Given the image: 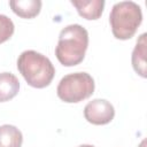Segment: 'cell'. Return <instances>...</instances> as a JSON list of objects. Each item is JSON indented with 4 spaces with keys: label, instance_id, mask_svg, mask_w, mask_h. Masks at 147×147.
<instances>
[{
    "label": "cell",
    "instance_id": "cell-7",
    "mask_svg": "<svg viewBox=\"0 0 147 147\" xmlns=\"http://www.w3.org/2000/svg\"><path fill=\"white\" fill-rule=\"evenodd\" d=\"M11 10L22 18H33L41 9L40 0H11L9 1Z\"/></svg>",
    "mask_w": 147,
    "mask_h": 147
},
{
    "label": "cell",
    "instance_id": "cell-8",
    "mask_svg": "<svg viewBox=\"0 0 147 147\" xmlns=\"http://www.w3.org/2000/svg\"><path fill=\"white\" fill-rule=\"evenodd\" d=\"M20 90V82L11 72L0 74V102H6L15 98Z\"/></svg>",
    "mask_w": 147,
    "mask_h": 147
},
{
    "label": "cell",
    "instance_id": "cell-6",
    "mask_svg": "<svg viewBox=\"0 0 147 147\" xmlns=\"http://www.w3.org/2000/svg\"><path fill=\"white\" fill-rule=\"evenodd\" d=\"M71 5L77 9L78 14L86 20L100 18L105 8L103 0H71Z\"/></svg>",
    "mask_w": 147,
    "mask_h": 147
},
{
    "label": "cell",
    "instance_id": "cell-4",
    "mask_svg": "<svg viewBox=\"0 0 147 147\" xmlns=\"http://www.w3.org/2000/svg\"><path fill=\"white\" fill-rule=\"evenodd\" d=\"M95 84L92 76L87 72H74L61 78L56 93L67 103H77L94 93Z\"/></svg>",
    "mask_w": 147,
    "mask_h": 147
},
{
    "label": "cell",
    "instance_id": "cell-3",
    "mask_svg": "<svg viewBox=\"0 0 147 147\" xmlns=\"http://www.w3.org/2000/svg\"><path fill=\"white\" fill-rule=\"evenodd\" d=\"M142 21L141 8L133 1H121L113 6L109 22L114 37L127 40L134 36Z\"/></svg>",
    "mask_w": 147,
    "mask_h": 147
},
{
    "label": "cell",
    "instance_id": "cell-11",
    "mask_svg": "<svg viewBox=\"0 0 147 147\" xmlns=\"http://www.w3.org/2000/svg\"><path fill=\"white\" fill-rule=\"evenodd\" d=\"M15 26L13 21L6 16L0 14V44L7 41L14 33Z\"/></svg>",
    "mask_w": 147,
    "mask_h": 147
},
{
    "label": "cell",
    "instance_id": "cell-9",
    "mask_svg": "<svg viewBox=\"0 0 147 147\" xmlns=\"http://www.w3.org/2000/svg\"><path fill=\"white\" fill-rule=\"evenodd\" d=\"M132 67L142 78H146V33H142L132 52Z\"/></svg>",
    "mask_w": 147,
    "mask_h": 147
},
{
    "label": "cell",
    "instance_id": "cell-12",
    "mask_svg": "<svg viewBox=\"0 0 147 147\" xmlns=\"http://www.w3.org/2000/svg\"><path fill=\"white\" fill-rule=\"evenodd\" d=\"M78 147H94L93 145H80V146H78Z\"/></svg>",
    "mask_w": 147,
    "mask_h": 147
},
{
    "label": "cell",
    "instance_id": "cell-1",
    "mask_svg": "<svg viewBox=\"0 0 147 147\" xmlns=\"http://www.w3.org/2000/svg\"><path fill=\"white\" fill-rule=\"evenodd\" d=\"M88 46V32L79 24H70L61 30L55 47V55L64 67L79 64Z\"/></svg>",
    "mask_w": 147,
    "mask_h": 147
},
{
    "label": "cell",
    "instance_id": "cell-5",
    "mask_svg": "<svg viewBox=\"0 0 147 147\" xmlns=\"http://www.w3.org/2000/svg\"><path fill=\"white\" fill-rule=\"evenodd\" d=\"M114 106L105 99H94L84 108L85 119L94 125H105L114 119Z\"/></svg>",
    "mask_w": 147,
    "mask_h": 147
},
{
    "label": "cell",
    "instance_id": "cell-2",
    "mask_svg": "<svg viewBox=\"0 0 147 147\" xmlns=\"http://www.w3.org/2000/svg\"><path fill=\"white\" fill-rule=\"evenodd\" d=\"M17 69L25 82L36 88L48 86L55 75V68L51 60L31 49L21 53L17 59Z\"/></svg>",
    "mask_w": 147,
    "mask_h": 147
},
{
    "label": "cell",
    "instance_id": "cell-10",
    "mask_svg": "<svg viewBox=\"0 0 147 147\" xmlns=\"http://www.w3.org/2000/svg\"><path fill=\"white\" fill-rule=\"evenodd\" d=\"M23 142L22 132L14 125L0 126V147H21Z\"/></svg>",
    "mask_w": 147,
    "mask_h": 147
}]
</instances>
